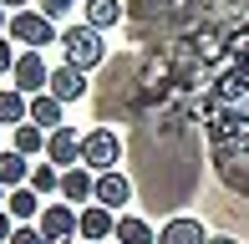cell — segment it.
<instances>
[{"instance_id": "6da1fadb", "label": "cell", "mask_w": 249, "mask_h": 244, "mask_svg": "<svg viewBox=\"0 0 249 244\" xmlns=\"http://www.w3.org/2000/svg\"><path fill=\"white\" fill-rule=\"evenodd\" d=\"M56 46L66 51V61H71L76 71H97V66L107 61V41H102V31L87 26V20H82V26H66Z\"/></svg>"}, {"instance_id": "7a4b0ae2", "label": "cell", "mask_w": 249, "mask_h": 244, "mask_svg": "<svg viewBox=\"0 0 249 244\" xmlns=\"http://www.w3.org/2000/svg\"><path fill=\"white\" fill-rule=\"evenodd\" d=\"M122 163V138L112 127H92V132H82V168H92V173H112Z\"/></svg>"}, {"instance_id": "3957f363", "label": "cell", "mask_w": 249, "mask_h": 244, "mask_svg": "<svg viewBox=\"0 0 249 244\" xmlns=\"http://www.w3.org/2000/svg\"><path fill=\"white\" fill-rule=\"evenodd\" d=\"M5 36H10V41H20L26 51H41V46H51V41H61V31H56V20H51V16H41V10H16Z\"/></svg>"}, {"instance_id": "277c9868", "label": "cell", "mask_w": 249, "mask_h": 244, "mask_svg": "<svg viewBox=\"0 0 249 244\" xmlns=\"http://www.w3.org/2000/svg\"><path fill=\"white\" fill-rule=\"evenodd\" d=\"M76 209L71 204H46L41 209V219H36V229L46 234V244H76Z\"/></svg>"}, {"instance_id": "5b68a950", "label": "cell", "mask_w": 249, "mask_h": 244, "mask_svg": "<svg viewBox=\"0 0 249 244\" xmlns=\"http://www.w3.org/2000/svg\"><path fill=\"white\" fill-rule=\"evenodd\" d=\"M16 92H26V97H41V92H51V66L41 61V51H20V61H16Z\"/></svg>"}, {"instance_id": "8992f818", "label": "cell", "mask_w": 249, "mask_h": 244, "mask_svg": "<svg viewBox=\"0 0 249 244\" xmlns=\"http://www.w3.org/2000/svg\"><path fill=\"white\" fill-rule=\"evenodd\" d=\"M76 239H82V244H107V239H117V214L102 209V204H87L82 219H76Z\"/></svg>"}, {"instance_id": "52a82bcc", "label": "cell", "mask_w": 249, "mask_h": 244, "mask_svg": "<svg viewBox=\"0 0 249 244\" xmlns=\"http://www.w3.org/2000/svg\"><path fill=\"white\" fill-rule=\"evenodd\" d=\"M61 204H97V173L92 168H82V163H76V168H66L61 173Z\"/></svg>"}, {"instance_id": "ba28073f", "label": "cell", "mask_w": 249, "mask_h": 244, "mask_svg": "<svg viewBox=\"0 0 249 244\" xmlns=\"http://www.w3.org/2000/svg\"><path fill=\"white\" fill-rule=\"evenodd\" d=\"M87 92H92V82H87V71H76L71 61H61L51 71V97L56 102H82Z\"/></svg>"}, {"instance_id": "9c48e42d", "label": "cell", "mask_w": 249, "mask_h": 244, "mask_svg": "<svg viewBox=\"0 0 249 244\" xmlns=\"http://www.w3.org/2000/svg\"><path fill=\"white\" fill-rule=\"evenodd\" d=\"M46 163H56V168H76L82 163V138H76V127H56L51 142H46Z\"/></svg>"}, {"instance_id": "30bf717a", "label": "cell", "mask_w": 249, "mask_h": 244, "mask_svg": "<svg viewBox=\"0 0 249 244\" xmlns=\"http://www.w3.org/2000/svg\"><path fill=\"white\" fill-rule=\"evenodd\" d=\"M158 244H209V229L188 214H173L163 229H158Z\"/></svg>"}, {"instance_id": "8fae6325", "label": "cell", "mask_w": 249, "mask_h": 244, "mask_svg": "<svg viewBox=\"0 0 249 244\" xmlns=\"http://www.w3.org/2000/svg\"><path fill=\"white\" fill-rule=\"evenodd\" d=\"M97 204L102 209H122V204H132V178L127 173H97Z\"/></svg>"}, {"instance_id": "7c38bea8", "label": "cell", "mask_w": 249, "mask_h": 244, "mask_svg": "<svg viewBox=\"0 0 249 244\" xmlns=\"http://www.w3.org/2000/svg\"><path fill=\"white\" fill-rule=\"evenodd\" d=\"M20 122H31V97L16 92V87H0V127L16 132Z\"/></svg>"}, {"instance_id": "4fadbf2b", "label": "cell", "mask_w": 249, "mask_h": 244, "mask_svg": "<svg viewBox=\"0 0 249 244\" xmlns=\"http://www.w3.org/2000/svg\"><path fill=\"white\" fill-rule=\"evenodd\" d=\"M122 20H127V5H122V0H87V26L117 31Z\"/></svg>"}, {"instance_id": "5bb4252c", "label": "cell", "mask_w": 249, "mask_h": 244, "mask_svg": "<svg viewBox=\"0 0 249 244\" xmlns=\"http://www.w3.org/2000/svg\"><path fill=\"white\" fill-rule=\"evenodd\" d=\"M5 209H10V219H16V224H31V219H41V209H46V204H41V193L26 183V188H10Z\"/></svg>"}, {"instance_id": "9a60e30c", "label": "cell", "mask_w": 249, "mask_h": 244, "mask_svg": "<svg viewBox=\"0 0 249 244\" xmlns=\"http://www.w3.org/2000/svg\"><path fill=\"white\" fill-rule=\"evenodd\" d=\"M0 183L5 188H26L31 183V158L16 148H0Z\"/></svg>"}, {"instance_id": "2e32d148", "label": "cell", "mask_w": 249, "mask_h": 244, "mask_svg": "<svg viewBox=\"0 0 249 244\" xmlns=\"http://www.w3.org/2000/svg\"><path fill=\"white\" fill-rule=\"evenodd\" d=\"M46 142H51V132L36 127V122H20V127L10 132V148L26 153V158H41V153H46Z\"/></svg>"}, {"instance_id": "e0dca14e", "label": "cell", "mask_w": 249, "mask_h": 244, "mask_svg": "<svg viewBox=\"0 0 249 244\" xmlns=\"http://www.w3.org/2000/svg\"><path fill=\"white\" fill-rule=\"evenodd\" d=\"M61 107H66V102H56L51 92L31 97V122H36V127H46V132H56V127H66V122H61Z\"/></svg>"}, {"instance_id": "ac0fdd59", "label": "cell", "mask_w": 249, "mask_h": 244, "mask_svg": "<svg viewBox=\"0 0 249 244\" xmlns=\"http://www.w3.org/2000/svg\"><path fill=\"white\" fill-rule=\"evenodd\" d=\"M117 244H158V234H153L148 219H138V214H117Z\"/></svg>"}, {"instance_id": "d6986e66", "label": "cell", "mask_w": 249, "mask_h": 244, "mask_svg": "<svg viewBox=\"0 0 249 244\" xmlns=\"http://www.w3.org/2000/svg\"><path fill=\"white\" fill-rule=\"evenodd\" d=\"M31 188H36L41 198L61 193V168H56V163H31Z\"/></svg>"}, {"instance_id": "ffe728a7", "label": "cell", "mask_w": 249, "mask_h": 244, "mask_svg": "<svg viewBox=\"0 0 249 244\" xmlns=\"http://www.w3.org/2000/svg\"><path fill=\"white\" fill-rule=\"evenodd\" d=\"M36 10H41V16H51V20H66V16L76 10V0H36Z\"/></svg>"}, {"instance_id": "44dd1931", "label": "cell", "mask_w": 249, "mask_h": 244, "mask_svg": "<svg viewBox=\"0 0 249 244\" xmlns=\"http://www.w3.org/2000/svg\"><path fill=\"white\" fill-rule=\"evenodd\" d=\"M10 244H46V234H41L36 224H16V234H10Z\"/></svg>"}, {"instance_id": "7402d4cb", "label": "cell", "mask_w": 249, "mask_h": 244, "mask_svg": "<svg viewBox=\"0 0 249 244\" xmlns=\"http://www.w3.org/2000/svg\"><path fill=\"white\" fill-rule=\"evenodd\" d=\"M16 61H20V51L10 46L5 36H0V76H10V71H16Z\"/></svg>"}, {"instance_id": "603a6c76", "label": "cell", "mask_w": 249, "mask_h": 244, "mask_svg": "<svg viewBox=\"0 0 249 244\" xmlns=\"http://www.w3.org/2000/svg\"><path fill=\"white\" fill-rule=\"evenodd\" d=\"M10 234H16V219H10V209H0V244H10Z\"/></svg>"}, {"instance_id": "cb8c5ba5", "label": "cell", "mask_w": 249, "mask_h": 244, "mask_svg": "<svg viewBox=\"0 0 249 244\" xmlns=\"http://www.w3.org/2000/svg\"><path fill=\"white\" fill-rule=\"evenodd\" d=\"M0 5H5L10 16H16V10H31V0H0Z\"/></svg>"}, {"instance_id": "d4e9b609", "label": "cell", "mask_w": 249, "mask_h": 244, "mask_svg": "<svg viewBox=\"0 0 249 244\" xmlns=\"http://www.w3.org/2000/svg\"><path fill=\"white\" fill-rule=\"evenodd\" d=\"M209 244H239V239H229V234H209Z\"/></svg>"}, {"instance_id": "484cf974", "label": "cell", "mask_w": 249, "mask_h": 244, "mask_svg": "<svg viewBox=\"0 0 249 244\" xmlns=\"http://www.w3.org/2000/svg\"><path fill=\"white\" fill-rule=\"evenodd\" d=\"M5 31H10V16H5V5H0V36H5Z\"/></svg>"}, {"instance_id": "4316f807", "label": "cell", "mask_w": 249, "mask_h": 244, "mask_svg": "<svg viewBox=\"0 0 249 244\" xmlns=\"http://www.w3.org/2000/svg\"><path fill=\"white\" fill-rule=\"evenodd\" d=\"M5 198H10V188H5V183H0V209H5Z\"/></svg>"}]
</instances>
